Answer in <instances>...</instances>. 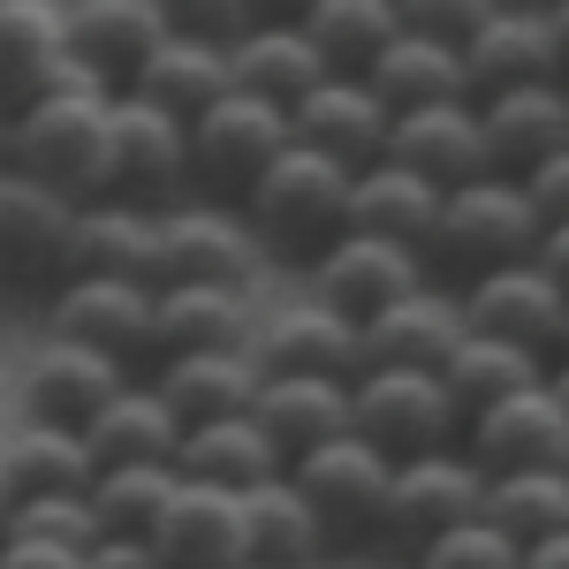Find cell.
Wrapping results in <instances>:
<instances>
[{
  "mask_svg": "<svg viewBox=\"0 0 569 569\" xmlns=\"http://www.w3.org/2000/svg\"><path fill=\"white\" fill-rule=\"evenodd\" d=\"M152 547L168 569H243L251 562V525H243V493L182 479L168 517L152 525Z\"/></svg>",
  "mask_w": 569,
  "mask_h": 569,
  "instance_id": "24",
  "label": "cell"
},
{
  "mask_svg": "<svg viewBox=\"0 0 569 569\" xmlns=\"http://www.w3.org/2000/svg\"><path fill=\"white\" fill-rule=\"evenodd\" d=\"M463 69H471V99L517 84H569V39L555 8H486L479 31L463 39Z\"/></svg>",
  "mask_w": 569,
  "mask_h": 569,
  "instance_id": "11",
  "label": "cell"
},
{
  "mask_svg": "<svg viewBox=\"0 0 569 569\" xmlns=\"http://www.w3.org/2000/svg\"><path fill=\"white\" fill-rule=\"evenodd\" d=\"M228 84H236V77H228V53H220L213 39H198V31L168 23V39L152 46L144 69L130 77V99L160 107V114H176V122H198Z\"/></svg>",
  "mask_w": 569,
  "mask_h": 569,
  "instance_id": "31",
  "label": "cell"
},
{
  "mask_svg": "<svg viewBox=\"0 0 569 569\" xmlns=\"http://www.w3.org/2000/svg\"><path fill=\"white\" fill-rule=\"evenodd\" d=\"M243 525H251V562L266 569H319L335 547L319 509L297 493V479H266L259 493H243Z\"/></svg>",
  "mask_w": 569,
  "mask_h": 569,
  "instance_id": "37",
  "label": "cell"
},
{
  "mask_svg": "<svg viewBox=\"0 0 569 569\" xmlns=\"http://www.w3.org/2000/svg\"><path fill=\"white\" fill-rule=\"evenodd\" d=\"M0 479L16 501H39V493H91L99 479V463H91L84 433H69V426H16V433H0Z\"/></svg>",
  "mask_w": 569,
  "mask_h": 569,
  "instance_id": "36",
  "label": "cell"
},
{
  "mask_svg": "<svg viewBox=\"0 0 569 569\" xmlns=\"http://www.w3.org/2000/svg\"><path fill=\"white\" fill-rule=\"evenodd\" d=\"M486 525H501L517 547H539L569 531V471H509L486 479Z\"/></svg>",
  "mask_w": 569,
  "mask_h": 569,
  "instance_id": "40",
  "label": "cell"
},
{
  "mask_svg": "<svg viewBox=\"0 0 569 569\" xmlns=\"http://www.w3.org/2000/svg\"><path fill=\"white\" fill-rule=\"evenodd\" d=\"M547 372H555V357H531V350H517V342H493V335H463V342L448 350V365H440V388H448V402H456L463 426H471L493 402L539 388Z\"/></svg>",
  "mask_w": 569,
  "mask_h": 569,
  "instance_id": "35",
  "label": "cell"
},
{
  "mask_svg": "<svg viewBox=\"0 0 569 569\" xmlns=\"http://www.w3.org/2000/svg\"><path fill=\"white\" fill-rule=\"evenodd\" d=\"M297 144L289 130V107H273V99H251V91H220L213 107L190 122V176L206 198H228V206H243V190L281 160Z\"/></svg>",
  "mask_w": 569,
  "mask_h": 569,
  "instance_id": "4",
  "label": "cell"
},
{
  "mask_svg": "<svg viewBox=\"0 0 569 569\" xmlns=\"http://www.w3.org/2000/svg\"><path fill=\"white\" fill-rule=\"evenodd\" d=\"M471 517H486V471L463 456V440H456V448H433V456L395 463L380 539H402V547L418 555V547H433L440 531L471 525Z\"/></svg>",
  "mask_w": 569,
  "mask_h": 569,
  "instance_id": "6",
  "label": "cell"
},
{
  "mask_svg": "<svg viewBox=\"0 0 569 569\" xmlns=\"http://www.w3.org/2000/svg\"><path fill=\"white\" fill-rule=\"evenodd\" d=\"M168 23H176V8H160V0H69L61 8L77 69H91L107 91H130L144 53L168 39Z\"/></svg>",
  "mask_w": 569,
  "mask_h": 569,
  "instance_id": "21",
  "label": "cell"
},
{
  "mask_svg": "<svg viewBox=\"0 0 569 569\" xmlns=\"http://www.w3.org/2000/svg\"><path fill=\"white\" fill-rule=\"evenodd\" d=\"M350 418H357V440H372L388 463H410V456H433V448H456L463 440V410L448 402L440 372H410V365L357 372Z\"/></svg>",
  "mask_w": 569,
  "mask_h": 569,
  "instance_id": "5",
  "label": "cell"
},
{
  "mask_svg": "<svg viewBox=\"0 0 569 569\" xmlns=\"http://www.w3.org/2000/svg\"><path fill=\"white\" fill-rule=\"evenodd\" d=\"M547 388L562 395V410H569V357H555V372H547Z\"/></svg>",
  "mask_w": 569,
  "mask_h": 569,
  "instance_id": "48",
  "label": "cell"
},
{
  "mask_svg": "<svg viewBox=\"0 0 569 569\" xmlns=\"http://www.w3.org/2000/svg\"><path fill=\"white\" fill-rule=\"evenodd\" d=\"M8 297H16V289H8V281H0V319H8Z\"/></svg>",
  "mask_w": 569,
  "mask_h": 569,
  "instance_id": "51",
  "label": "cell"
},
{
  "mask_svg": "<svg viewBox=\"0 0 569 569\" xmlns=\"http://www.w3.org/2000/svg\"><path fill=\"white\" fill-rule=\"evenodd\" d=\"M176 471H182V479H198V486H220V493H259L266 479H289V463H281V448L266 440L259 418L190 426V433H182Z\"/></svg>",
  "mask_w": 569,
  "mask_h": 569,
  "instance_id": "34",
  "label": "cell"
},
{
  "mask_svg": "<svg viewBox=\"0 0 569 569\" xmlns=\"http://www.w3.org/2000/svg\"><path fill=\"white\" fill-rule=\"evenodd\" d=\"M61 84H99L69 53L61 8L53 0H0V107L16 114V107H31V99H46V91H61Z\"/></svg>",
  "mask_w": 569,
  "mask_h": 569,
  "instance_id": "19",
  "label": "cell"
},
{
  "mask_svg": "<svg viewBox=\"0 0 569 569\" xmlns=\"http://www.w3.org/2000/svg\"><path fill=\"white\" fill-rule=\"evenodd\" d=\"M243 569H266V562H243Z\"/></svg>",
  "mask_w": 569,
  "mask_h": 569,
  "instance_id": "54",
  "label": "cell"
},
{
  "mask_svg": "<svg viewBox=\"0 0 569 569\" xmlns=\"http://www.w3.org/2000/svg\"><path fill=\"white\" fill-rule=\"evenodd\" d=\"M0 137H8V107H0Z\"/></svg>",
  "mask_w": 569,
  "mask_h": 569,
  "instance_id": "53",
  "label": "cell"
},
{
  "mask_svg": "<svg viewBox=\"0 0 569 569\" xmlns=\"http://www.w3.org/2000/svg\"><path fill=\"white\" fill-rule=\"evenodd\" d=\"M251 418H259L266 440L281 448V463H297V456H311V448L357 433L350 380H319V372H266Z\"/></svg>",
  "mask_w": 569,
  "mask_h": 569,
  "instance_id": "26",
  "label": "cell"
},
{
  "mask_svg": "<svg viewBox=\"0 0 569 569\" xmlns=\"http://www.w3.org/2000/svg\"><path fill=\"white\" fill-rule=\"evenodd\" d=\"M350 168L311 152V144H289L273 168H266L251 190H243V220L259 236L266 259H319L335 236H350Z\"/></svg>",
  "mask_w": 569,
  "mask_h": 569,
  "instance_id": "2",
  "label": "cell"
},
{
  "mask_svg": "<svg viewBox=\"0 0 569 569\" xmlns=\"http://www.w3.org/2000/svg\"><path fill=\"white\" fill-rule=\"evenodd\" d=\"M539 266H547V273H555V281L569 289V220H562V228H547V236H539Z\"/></svg>",
  "mask_w": 569,
  "mask_h": 569,
  "instance_id": "46",
  "label": "cell"
},
{
  "mask_svg": "<svg viewBox=\"0 0 569 569\" xmlns=\"http://www.w3.org/2000/svg\"><path fill=\"white\" fill-rule=\"evenodd\" d=\"M84 569H168V562H160L152 539H99L84 555Z\"/></svg>",
  "mask_w": 569,
  "mask_h": 569,
  "instance_id": "44",
  "label": "cell"
},
{
  "mask_svg": "<svg viewBox=\"0 0 569 569\" xmlns=\"http://www.w3.org/2000/svg\"><path fill=\"white\" fill-rule=\"evenodd\" d=\"M69 243H77V206L0 160V281L8 289H61Z\"/></svg>",
  "mask_w": 569,
  "mask_h": 569,
  "instance_id": "7",
  "label": "cell"
},
{
  "mask_svg": "<svg viewBox=\"0 0 569 569\" xmlns=\"http://www.w3.org/2000/svg\"><path fill=\"white\" fill-rule=\"evenodd\" d=\"M8 509H16V493H8V479H0V531H8Z\"/></svg>",
  "mask_w": 569,
  "mask_h": 569,
  "instance_id": "49",
  "label": "cell"
},
{
  "mask_svg": "<svg viewBox=\"0 0 569 569\" xmlns=\"http://www.w3.org/2000/svg\"><path fill=\"white\" fill-rule=\"evenodd\" d=\"M0 539H31V547H61V555H91L107 531L91 517V493H39V501H16Z\"/></svg>",
  "mask_w": 569,
  "mask_h": 569,
  "instance_id": "41",
  "label": "cell"
},
{
  "mask_svg": "<svg viewBox=\"0 0 569 569\" xmlns=\"http://www.w3.org/2000/svg\"><path fill=\"white\" fill-rule=\"evenodd\" d=\"M525 569H569V531H555V539L525 547Z\"/></svg>",
  "mask_w": 569,
  "mask_h": 569,
  "instance_id": "47",
  "label": "cell"
},
{
  "mask_svg": "<svg viewBox=\"0 0 569 569\" xmlns=\"http://www.w3.org/2000/svg\"><path fill=\"white\" fill-rule=\"evenodd\" d=\"M297 23L342 77H365L402 31V0H311V8H297Z\"/></svg>",
  "mask_w": 569,
  "mask_h": 569,
  "instance_id": "38",
  "label": "cell"
},
{
  "mask_svg": "<svg viewBox=\"0 0 569 569\" xmlns=\"http://www.w3.org/2000/svg\"><path fill=\"white\" fill-rule=\"evenodd\" d=\"M259 236L243 206L190 190L182 206L160 213V281H251L259 273Z\"/></svg>",
  "mask_w": 569,
  "mask_h": 569,
  "instance_id": "14",
  "label": "cell"
},
{
  "mask_svg": "<svg viewBox=\"0 0 569 569\" xmlns=\"http://www.w3.org/2000/svg\"><path fill=\"white\" fill-rule=\"evenodd\" d=\"M182 471L176 463H114L91 479V517L107 539H152V525L168 517Z\"/></svg>",
  "mask_w": 569,
  "mask_h": 569,
  "instance_id": "39",
  "label": "cell"
},
{
  "mask_svg": "<svg viewBox=\"0 0 569 569\" xmlns=\"http://www.w3.org/2000/svg\"><path fill=\"white\" fill-rule=\"evenodd\" d=\"M517 182H525L531 213L547 220V228H562V220H569V144L555 152V160H539L531 176H517Z\"/></svg>",
  "mask_w": 569,
  "mask_h": 569,
  "instance_id": "43",
  "label": "cell"
},
{
  "mask_svg": "<svg viewBox=\"0 0 569 569\" xmlns=\"http://www.w3.org/2000/svg\"><path fill=\"white\" fill-rule=\"evenodd\" d=\"M365 84L380 91L395 114H410V107H440V99H471V69H463L456 39H433V31L402 23L388 39V53L365 69Z\"/></svg>",
  "mask_w": 569,
  "mask_h": 569,
  "instance_id": "32",
  "label": "cell"
},
{
  "mask_svg": "<svg viewBox=\"0 0 569 569\" xmlns=\"http://www.w3.org/2000/svg\"><path fill=\"white\" fill-rule=\"evenodd\" d=\"M190 190H198V176H190V122L114 91V198L168 213Z\"/></svg>",
  "mask_w": 569,
  "mask_h": 569,
  "instance_id": "13",
  "label": "cell"
},
{
  "mask_svg": "<svg viewBox=\"0 0 569 569\" xmlns=\"http://www.w3.org/2000/svg\"><path fill=\"white\" fill-rule=\"evenodd\" d=\"M486 152L493 176H531L539 160H555L569 144V84H517V91H486L479 99Z\"/></svg>",
  "mask_w": 569,
  "mask_h": 569,
  "instance_id": "28",
  "label": "cell"
},
{
  "mask_svg": "<svg viewBox=\"0 0 569 569\" xmlns=\"http://www.w3.org/2000/svg\"><path fill=\"white\" fill-rule=\"evenodd\" d=\"M259 319L266 311L251 281H160L152 289V365L206 350H251Z\"/></svg>",
  "mask_w": 569,
  "mask_h": 569,
  "instance_id": "12",
  "label": "cell"
},
{
  "mask_svg": "<svg viewBox=\"0 0 569 569\" xmlns=\"http://www.w3.org/2000/svg\"><path fill=\"white\" fill-rule=\"evenodd\" d=\"M555 357H569V319H562V350H555Z\"/></svg>",
  "mask_w": 569,
  "mask_h": 569,
  "instance_id": "52",
  "label": "cell"
},
{
  "mask_svg": "<svg viewBox=\"0 0 569 569\" xmlns=\"http://www.w3.org/2000/svg\"><path fill=\"white\" fill-rule=\"evenodd\" d=\"M228 77H236V91H251V99L297 107L305 91H319L335 77V61L311 46V31L297 16H259L243 39L228 46Z\"/></svg>",
  "mask_w": 569,
  "mask_h": 569,
  "instance_id": "25",
  "label": "cell"
},
{
  "mask_svg": "<svg viewBox=\"0 0 569 569\" xmlns=\"http://www.w3.org/2000/svg\"><path fill=\"white\" fill-rule=\"evenodd\" d=\"M0 569H84V555H61V547H31V539H0Z\"/></svg>",
  "mask_w": 569,
  "mask_h": 569,
  "instance_id": "45",
  "label": "cell"
},
{
  "mask_svg": "<svg viewBox=\"0 0 569 569\" xmlns=\"http://www.w3.org/2000/svg\"><path fill=\"white\" fill-rule=\"evenodd\" d=\"M555 23H562V39H569V0H555Z\"/></svg>",
  "mask_w": 569,
  "mask_h": 569,
  "instance_id": "50",
  "label": "cell"
},
{
  "mask_svg": "<svg viewBox=\"0 0 569 569\" xmlns=\"http://www.w3.org/2000/svg\"><path fill=\"white\" fill-rule=\"evenodd\" d=\"M463 456L479 463L486 479H509V471H569V410H562V395L539 380V388L493 402L486 418L463 426Z\"/></svg>",
  "mask_w": 569,
  "mask_h": 569,
  "instance_id": "16",
  "label": "cell"
},
{
  "mask_svg": "<svg viewBox=\"0 0 569 569\" xmlns=\"http://www.w3.org/2000/svg\"><path fill=\"white\" fill-rule=\"evenodd\" d=\"M440 206H448V190H433L426 176H410L395 160H372L350 182V236H380V243H402V251L426 259L433 228H440Z\"/></svg>",
  "mask_w": 569,
  "mask_h": 569,
  "instance_id": "29",
  "label": "cell"
},
{
  "mask_svg": "<svg viewBox=\"0 0 569 569\" xmlns=\"http://www.w3.org/2000/svg\"><path fill=\"white\" fill-rule=\"evenodd\" d=\"M410 569H525V547H517L501 525L471 517V525L440 531L433 547H418V555H410Z\"/></svg>",
  "mask_w": 569,
  "mask_h": 569,
  "instance_id": "42",
  "label": "cell"
},
{
  "mask_svg": "<svg viewBox=\"0 0 569 569\" xmlns=\"http://www.w3.org/2000/svg\"><path fill=\"white\" fill-rule=\"evenodd\" d=\"M0 160L39 176L46 190H61L69 206L114 198V91L61 84L31 107H16L8 137H0Z\"/></svg>",
  "mask_w": 569,
  "mask_h": 569,
  "instance_id": "1",
  "label": "cell"
},
{
  "mask_svg": "<svg viewBox=\"0 0 569 569\" xmlns=\"http://www.w3.org/2000/svg\"><path fill=\"white\" fill-rule=\"evenodd\" d=\"M357 335H365V372H372V365L440 372L448 350H456L471 327H463V297H456V281H426V289H410V297H395L388 311H372Z\"/></svg>",
  "mask_w": 569,
  "mask_h": 569,
  "instance_id": "23",
  "label": "cell"
},
{
  "mask_svg": "<svg viewBox=\"0 0 569 569\" xmlns=\"http://www.w3.org/2000/svg\"><path fill=\"white\" fill-rule=\"evenodd\" d=\"M456 297H463V327H471V335L517 342V350H531V357H555V350H562L569 289L539 259L493 266V273H479V281H463Z\"/></svg>",
  "mask_w": 569,
  "mask_h": 569,
  "instance_id": "10",
  "label": "cell"
},
{
  "mask_svg": "<svg viewBox=\"0 0 569 569\" xmlns=\"http://www.w3.org/2000/svg\"><path fill=\"white\" fill-rule=\"evenodd\" d=\"M388 160H395V168H410V176H426L433 190H463V182L493 176L479 99H440V107H410V114H395Z\"/></svg>",
  "mask_w": 569,
  "mask_h": 569,
  "instance_id": "18",
  "label": "cell"
},
{
  "mask_svg": "<svg viewBox=\"0 0 569 569\" xmlns=\"http://www.w3.org/2000/svg\"><path fill=\"white\" fill-rule=\"evenodd\" d=\"M84 448H91L99 471H114V463H176L182 456V418L160 402V388L137 372L130 388L84 426Z\"/></svg>",
  "mask_w": 569,
  "mask_h": 569,
  "instance_id": "33",
  "label": "cell"
},
{
  "mask_svg": "<svg viewBox=\"0 0 569 569\" xmlns=\"http://www.w3.org/2000/svg\"><path fill=\"white\" fill-rule=\"evenodd\" d=\"M305 273H311V297H319V305H335L342 319H357V327H365L372 311H388L395 297H410V289H426V281H433V266L418 259V251L380 243V236H335Z\"/></svg>",
  "mask_w": 569,
  "mask_h": 569,
  "instance_id": "17",
  "label": "cell"
},
{
  "mask_svg": "<svg viewBox=\"0 0 569 569\" xmlns=\"http://www.w3.org/2000/svg\"><path fill=\"white\" fill-rule=\"evenodd\" d=\"M69 273H122V281H152L160 289V213L152 206H130V198H91V206H77Z\"/></svg>",
  "mask_w": 569,
  "mask_h": 569,
  "instance_id": "30",
  "label": "cell"
},
{
  "mask_svg": "<svg viewBox=\"0 0 569 569\" xmlns=\"http://www.w3.org/2000/svg\"><path fill=\"white\" fill-rule=\"evenodd\" d=\"M402 569H410V562H402Z\"/></svg>",
  "mask_w": 569,
  "mask_h": 569,
  "instance_id": "55",
  "label": "cell"
},
{
  "mask_svg": "<svg viewBox=\"0 0 569 569\" xmlns=\"http://www.w3.org/2000/svg\"><path fill=\"white\" fill-rule=\"evenodd\" d=\"M46 335L99 350L114 365L152 357V281H122V273H69L46 305Z\"/></svg>",
  "mask_w": 569,
  "mask_h": 569,
  "instance_id": "8",
  "label": "cell"
},
{
  "mask_svg": "<svg viewBox=\"0 0 569 569\" xmlns=\"http://www.w3.org/2000/svg\"><path fill=\"white\" fill-rule=\"evenodd\" d=\"M251 357L259 372H319V380H357L365 372V335L357 319H342L319 297H297V305H273L251 335Z\"/></svg>",
  "mask_w": 569,
  "mask_h": 569,
  "instance_id": "20",
  "label": "cell"
},
{
  "mask_svg": "<svg viewBox=\"0 0 569 569\" xmlns=\"http://www.w3.org/2000/svg\"><path fill=\"white\" fill-rule=\"evenodd\" d=\"M289 479H297V493L319 509V525H327L335 547H342V539H380L395 463L372 448V440H357V433L327 440V448H311V456L289 463Z\"/></svg>",
  "mask_w": 569,
  "mask_h": 569,
  "instance_id": "9",
  "label": "cell"
},
{
  "mask_svg": "<svg viewBox=\"0 0 569 569\" xmlns=\"http://www.w3.org/2000/svg\"><path fill=\"white\" fill-rule=\"evenodd\" d=\"M130 380H137L130 365H114V357L77 350V342H53V335H46L39 350L23 357V372H16V402H23L31 426H69V433H84Z\"/></svg>",
  "mask_w": 569,
  "mask_h": 569,
  "instance_id": "15",
  "label": "cell"
},
{
  "mask_svg": "<svg viewBox=\"0 0 569 569\" xmlns=\"http://www.w3.org/2000/svg\"><path fill=\"white\" fill-rule=\"evenodd\" d=\"M539 236H547V220L531 213L525 182L517 176H479V182H463V190H448L426 266L456 273V289H463V281H479L493 266L539 259Z\"/></svg>",
  "mask_w": 569,
  "mask_h": 569,
  "instance_id": "3",
  "label": "cell"
},
{
  "mask_svg": "<svg viewBox=\"0 0 569 569\" xmlns=\"http://www.w3.org/2000/svg\"><path fill=\"white\" fill-rule=\"evenodd\" d=\"M144 380L160 388V402L176 410L182 433H190V426H220V418H251L266 372L251 350H206V357H160Z\"/></svg>",
  "mask_w": 569,
  "mask_h": 569,
  "instance_id": "27",
  "label": "cell"
},
{
  "mask_svg": "<svg viewBox=\"0 0 569 569\" xmlns=\"http://www.w3.org/2000/svg\"><path fill=\"white\" fill-rule=\"evenodd\" d=\"M289 130L297 144L311 152H327V160H342V168H372V160H388V130H395V107L380 91L365 84V77H327L319 91H305L297 107H289Z\"/></svg>",
  "mask_w": 569,
  "mask_h": 569,
  "instance_id": "22",
  "label": "cell"
}]
</instances>
